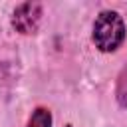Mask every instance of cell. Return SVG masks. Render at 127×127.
I'll list each match as a JSON object with an SVG mask.
<instances>
[{
    "mask_svg": "<svg viewBox=\"0 0 127 127\" xmlns=\"http://www.w3.org/2000/svg\"><path fill=\"white\" fill-rule=\"evenodd\" d=\"M91 40L103 54L115 52L125 40V22L115 10H101L91 28Z\"/></svg>",
    "mask_w": 127,
    "mask_h": 127,
    "instance_id": "6da1fadb",
    "label": "cell"
},
{
    "mask_svg": "<svg viewBox=\"0 0 127 127\" xmlns=\"http://www.w3.org/2000/svg\"><path fill=\"white\" fill-rule=\"evenodd\" d=\"M42 14H44V6L40 2H24V4L14 8L10 24L16 32L30 36V34L38 32L40 22H42Z\"/></svg>",
    "mask_w": 127,
    "mask_h": 127,
    "instance_id": "7a4b0ae2",
    "label": "cell"
},
{
    "mask_svg": "<svg viewBox=\"0 0 127 127\" xmlns=\"http://www.w3.org/2000/svg\"><path fill=\"white\" fill-rule=\"evenodd\" d=\"M26 127H52V111L48 107H36L32 111Z\"/></svg>",
    "mask_w": 127,
    "mask_h": 127,
    "instance_id": "3957f363",
    "label": "cell"
},
{
    "mask_svg": "<svg viewBox=\"0 0 127 127\" xmlns=\"http://www.w3.org/2000/svg\"><path fill=\"white\" fill-rule=\"evenodd\" d=\"M115 97H117V103L127 109V65L121 67L119 75H117V85H115Z\"/></svg>",
    "mask_w": 127,
    "mask_h": 127,
    "instance_id": "277c9868",
    "label": "cell"
},
{
    "mask_svg": "<svg viewBox=\"0 0 127 127\" xmlns=\"http://www.w3.org/2000/svg\"><path fill=\"white\" fill-rule=\"evenodd\" d=\"M65 127H73V125H69V123H67V125H65Z\"/></svg>",
    "mask_w": 127,
    "mask_h": 127,
    "instance_id": "5b68a950",
    "label": "cell"
}]
</instances>
